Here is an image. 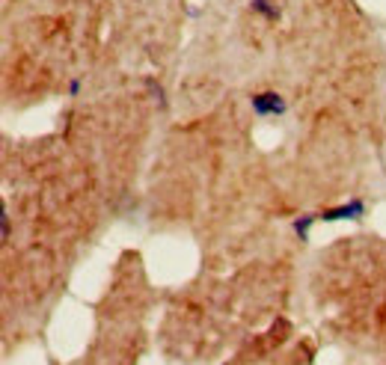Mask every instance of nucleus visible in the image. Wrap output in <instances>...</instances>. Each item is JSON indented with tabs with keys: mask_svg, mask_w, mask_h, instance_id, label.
<instances>
[{
	"mask_svg": "<svg viewBox=\"0 0 386 365\" xmlns=\"http://www.w3.org/2000/svg\"><path fill=\"white\" fill-rule=\"evenodd\" d=\"M253 110L259 116H279L286 113V101L277 92H261V96H253Z\"/></svg>",
	"mask_w": 386,
	"mask_h": 365,
	"instance_id": "1",
	"label": "nucleus"
},
{
	"mask_svg": "<svg viewBox=\"0 0 386 365\" xmlns=\"http://www.w3.org/2000/svg\"><path fill=\"white\" fill-rule=\"evenodd\" d=\"M351 214H363V205H360V202H354V205H347V208H339V211H327V214H324V220L351 217Z\"/></svg>",
	"mask_w": 386,
	"mask_h": 365,
	"instance_id": "3",
	"label": "nucleus"
},
{
	"mask_svg": "<svg viewBox=\"0 0 386 365\" xmlns=\"http://www.w3.org/2000/svg\"><path fill=\"white\" fill-rule=\"evenodd\" d=\"M253 9L265 15L268 21H277V18H279V9H277L274 3H270V0H253Z\"/></svg>",
	"mask_w": 386,
	"mask_h": 365,
	"instance_id": "2",
	"label": "nucleus"
}]
</instances>
